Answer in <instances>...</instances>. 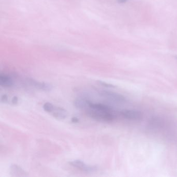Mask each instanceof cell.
<instances>
[{
  "mask_svg": "<svg viewBox=\"0 0 177 177\" xmlns=\"http://www.w3.org/2000/svg\"><path fill=\"white\" fill-rule=\"evenodd\" d=\"M71 122L74 123H78L79 122V118L76 117H73L71 119Z\"/></svg>",
  "mask_w": 177,
  "mask_h": 177,
  "instance_id": "cell-15",
  "label": "cell"
},
{
  "mask_svg": "<svg viewBox=\"0 0 177 177\" xmlns=\"http://www.w3.org/2000/svg\"><path fill=\"white\" fill-rule=\"evenodd\" d=\"M121 114L124 118L131 120H138L142 117V113L140 111L133 110L122 111Z\"/></svg>",
  "mask_w": 177,
  "mask_h": 177,
  "instance_id": "cell-4",
  "label": "cell"
},
{
  "mask_svg": "<svg viewBox=\"0 0 177 177\" xmlns=\"http://www.w3.org/2000/svg\"><path fill=\"white\" fill-rule=\"evenodd\" d=\"M118 3H124L127 1V0H117Z\"/></svg>",
  "mask_w": 177,
  "mask_h": 177,
  "instance_id": "cell-16",
  "label": "cell"
},
{
  "mask_svg": "<svg viewBox=\"0 0 177 177\" xmlns=\"http://www.w3.org/2000/svg\"><path fill=\"white\" fill-rule=\"evenodd\" d=\"M53 111V116L57 119L63 120L67 117V111L62 107H55Z\"/></svg>",
  "mask_w": 177,
  "mask_h": 177,
  "instance_id": "cell-7",
  "label": "cell"
},
{
  "mask_svg": "<svg viewBox=\"0 0 177 177\" xmlns=\"http://www.w3.org/2000/svg\"><path fill=\"white\" fill-rule=\"evenodd\" d=\"M10 173L13 176L15 177H26L28 176L24 170L15 164L11 165Z\"/></svg>",
  "mask_w": 177,
  "mask_h": 177,
  "instance_id": "cell-6",
  "label": "cell"
},
{
  "mask_svg": "<svg viewBox=\"0 0 177 177\" xmlns=\"http://www.w3.org/2000/svg\"><path fill=\"white\" fill-rule=\"evenodd\" d=\"M29 82L31 85L37 89L42 90L45 91H49L53 89V85L45 82H39L33 79H29Z\"/></svg>",
  "mask_w": 177,
  "mask_h": 177,
  "instance_id": "cell-5",
  "label": "cell"
},
{
  "mask_svg": "<svg viewBox=\"0 0 177 177\" xmlns=\"http://www.w3.org/2000/svg\"><path fill=\"white\" fill-rule=\"evenodd\" d=\"M43 107V109H44V110L46 112L50 113V112L53 111L55 107L52 105V103H49V102H46V103H44Z\"/></svg>",
  "mask_w": 177,
  "mask_h": 177,
  "instance_id": "cell-11",
  "label": "cell"
},
{
  "mask_svg": "<svg viewBox=\"0 0 177 177\" xmlns=\"http://www.w3.org/2000/svg\"><path fill=\"white\" fill-rule=\"evenodd\" d=\"M13 80L9 76L5 74L0 75V85L2 86L11 87L14 85Z\"/></svg>",
  "mask_w": 177,
  "mask_h": 177,
  "instance_id": "cell-8",
  "label": "cell"
},
{
  "mask_svg": "<svg viewBox=\"0 0 177 177\" xmlns=\"http://www.w3.org/2000/svg\"><path fill=\"white\" fill-rule=\"evenodd\" d=\"M89 100L86 99L78 98L74 100V105L76 108L79 109H85L89 107Z\"/></svg>",
  "mask_w": 177,
  "mask_h": 177,
  "instance_id": "cell-9",
  "label": "cell"
},
{
  "mask_svg": "<svg viewBox=\"0 0 177 177\" xmlns=\"http://www.w3.org/2000/svg\"><path fill=\"white\" fill-rule=\"evenodd\" d=\"M88 114L91 118L99 121L112 122L114 120V115L112 113V111L91 109L88 112Z\"/></svg>",
  "mask_w": 177,
  "mask_h": 177,
  "instance_id": "cell-1",
  "label": "cell"
},
{
  "mask_svg": "<svg viewBox=\"0 0 177 177\" xmlns=\"http://www.w3.org/2000/svg\"><path fill=\"white\" fill-rule=\"evenodd\" d=\"M100 95L109 100L117 102H126L125 98L123 95L117 92L109 91H102L100 92Z\"/></svg>",
  "mask_w": 177,
  "mask_h": 177,
  "instance_id": "cell-3",
  "label": "cell"
},
{
  "mask_svg": "<svg viewBox=\"0 0 177 177\" xmlns=\"http://www.w3.org/2000/svg\"><path fill=\"white\" fill-rule=\"evenodd\" d=\"M97 83H98L99 84L103 86L106 87H110V88H113V87H115V86H114L112 84H111L107 83L106 82H103V81H97Z\"/></svg>",
  "mask_w": 177,
  "mask_h": 177,
  "instance_id": "cell-12",
  "label": "cell"
},
{
  "mask_svg": "<svg viewBox=\"0 0 177 177\" xmlns=\"http://www.w3.org/2000/svg\"><path fill=\"white\" fill-rule=\"evenodd\" d=\"M18 102V98L17 96H14L12 100V103L13 105H17Z\"/></svg>",
  "mask_w": 177,
  "mask_h": 177,
  "instance_id": "cell-14",
  "label": "cell"
},
{
  "mask_svg": "<svg viewBox=\"0 0 177 177\" xmlns=\"http://www.w3.org/2000/svg\"><path fill=\"white\" fill-rule=\"evenodd\" d=\"M89 107L91 109H95L98 110L106 111H112V109L110 107L107 105H103L102 103H94L89 102Z\"/></svg>",
  "mask_w": 177,
  "mask_h": 177,
  "instance_id": "cell-10",
  "label": "cell"
},
{
  "mask_svg": "<svg viewBox=\"0 0 177 177\" xmlns=\"http://www.w3.org/2000/svg\"><path fill=\"white\" fill-rule=\"evenodd\" d=\"M72 166L75 168H78L85 172H94L97 169V166H88L84 162L81 160H75L71 161L69 163Z\"/></svg>",
  "mask_w": 177,
  "mask_h": 177,
  "instance_id": "cell-2",
  "label": "cell"
},
{
  "mask_svg": "<svg viewBox=\"0 0 177 177\" xmlns=\"http://www.w3.org/2000/svg\"><path fill=\"white\" fill-rule=\"evenodd\" d=\"M8 101V96L6 95H3L1 97V102L2 103H6Z\"/></svg>",
  "mask_w": 177,
  "mask_h": 177,
  "instance_id": "cell-13",
  "label": "cell"
}]
</instances>
